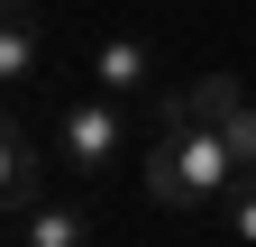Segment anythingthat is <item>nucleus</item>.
Returning a JSON list of instances; mask_svg holds the SVG:
<instances>
[{
  "mask_svg": "<svg viewBox=\"0 0 256 247\" xmlns=\"http://www.w3.org/2000/svg\"><path fill=\"white\" fill-rule=\"evenodd\" d=\"M229 229L256 247V183H238V202H229Z\"/></svg>",
  "mask_w": 256,
  "mask_h": 247,
  "instance_id": "8",
  "label": "nucleus"
},
{
  "mask_svg": "<svg viewBox=\"0 0 256 247\" xmlns=\"http://www.w3.org/2000/svg\"><path fill=\"white\" fill-rule=\"evenodd\" d=\"M46 202V156L28 146V128L0 110V210H37Z\"/></svg>",
  "mask_w": 256,
  "mask_h": 247,
  "instance_id": "4",
  "label": "nucleus"
},
{
  "mask_svg": "<svg viewBox=\"0 0 256 247\" xmlns=\"http://www.w3.org/2000/svg\"><path fill=\"white\" fill-rule=\"evenodd\" d=\"M18 247H28V238H18Z\"/></svg>",
  "mask_w": 256,
  "mask_h": 247,
  "instance_id": "9",
  "label": "nucleus"
},
{
  "mask_svg": "<svg viewBox=\"0 0 256 247\" xmlns=\"http://www.w3.org/2000/svg\"><path fill=\"white\" fill-rule=\"evenodd\" d=\"M28 247H92V220L74 202H37L28 210Z\"/></svg>",
  "mask_w": 256,
  "mask_h": 247,
  "instance_id": "6",
  "label": "nucleus"
},
{
  "mask_svg": "<svg viewBox=\"0 0 256 247\" xmlns=\"http://www.w3.org/2000/svg\"><path fill=\"white\" fill-rule=\"evenodd\" d=\"M220 146H229V156H238V174L256 183V101H247V92L229 101V119H220Z\"/></svg>",
  "mask_w": 256,
  "mask_h": 247,
  "instance_id": "7",
  "label": "nucleus"
},
{
  "mask_svg": "<svg viewBox=\"0 0 256 247\" xmlns=\"http://www.w3.org/2000/svg\"><path fill=\"white\" fill-rule=\"evenodd\" d=\"M92 74H101L110 101H156V46H146V37H128V28L92 46Z\"/></svg>",
  "mask_w": 256,
  "mask_h": 247,
  "instance_id": "3",
  "label": "nucleus"
},
{
  "mask_svg": "<svg viewBox=\"0 0 256 247\" xmlns=\"http://www.w3.org/2000/svg\"><path fill=\"white\" fill-rule=\"evenodd\" d=\"M37 55H46V28L28 0H0V82H28L37 74Z\"/></svg>",
  "mask_w": 256,
  "mask_h": 247,
  "instance_id": "5",
  "label": "nucleus"
},
{
  "mask_svg": "<svg viewBox=\"0 0 256 247\" xmlns=\"http://www.w3.org/2000/svg\"><path fill=\"white\" fill-rule=\"evenodd\" d=\"M238 156L220 146V128H165L146 146V192L165 210H229L238 202Z\"/></svg>",
  "mask_w": 256,
  "mask_h": 247,
  "instance_id": "1",
  "label": "nucleus"
},
{
  "mask_svg": "<svg viewBox=\"0 0 256 247\" xmlns=\"http://www.w3.org/2000/svg\"><path fill=\"white\" fill-rule=\"evenodd\" d=\"M55 138H64V165H82V174H110V156L128 146V119L110 110V92H101V101H64Z\"/></svg>",
  "mask_w": 256,
  "mask_h": 247,
  "instance_id": "2",
  "label": "nucleus"
}]
</instances>
